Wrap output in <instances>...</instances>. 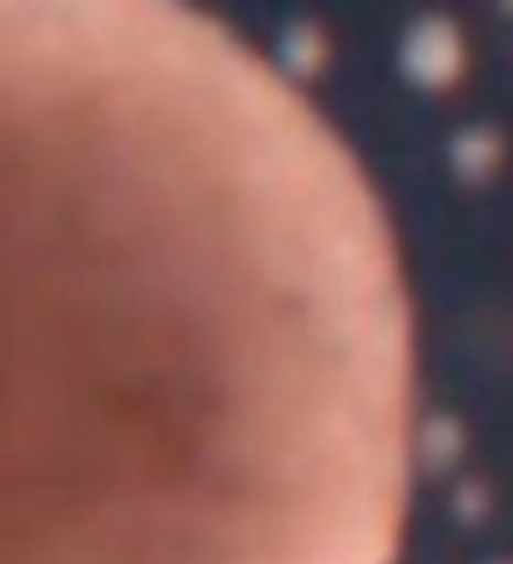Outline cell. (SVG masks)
Returning <instances> with one entry per match:
<instances>
[{
	"instance_id": "1",
	"label": "cell",
	"mask_w": 513,
	"mask_h": 564,
	"mask_svg": "<svg viewBox=\"0 0 513 564\" xmlns=\"http://www.w3.org/2000/svg\"><path fill=\"white\" fill-rule=\"evenodd\" d=\"M397 66L423 91H444L448 82H458V70H463V35H458V25L448 15H418L403 31Z\"/></svg>"
},
{
	"instance_id": "2",
	"label": "cell",
	"mask_w": 513,
	"mask_h": 564,
	"mask_svg": "<svg viewBox=\"0 0 513 564\" xmlns=\"http://www.w3.org/2000/svg\"><path fill=\"white\" fill-rule=\"evenodd\" d=\"M499 156H503V137L493 127H463L454 137V147H448V162H454V172L463 182H489Z\"/></svg>"
},
{
	"instance_id": "3",
	"label": "cell",
	"mask_w": 513,
	"mask_h": 564,
	"mask_svg": "<svg viewBox=\"0 0 513 564\" xmlns=\"http://www.w3.org/2000/svg\"><path fill=\"white\" fill-rule=\"evenodd\" d=\"M277 61H282V70L287 76H313L317 66L327 61V46H323V31L317 25H307V21H297V25H287L282 31V41H277Z\"/></svg>"
},
{
	"instance_id": "4",
	"label": "cell",
	"mask_w": 513,
	"mask_h": 564,
	"mask_svg": "<svg viewBox=\"0 0 513 564\" xmlns=\"http://www.w3.org/2000/svg\"><path fill=\"white\" fill-rule=\"evenodd\" d=\"M418 454L433 474L454 469L458 454H463V423L448 419V413H433V419L423 423V434H418Z\"/></svg>"
}]
</instances>
